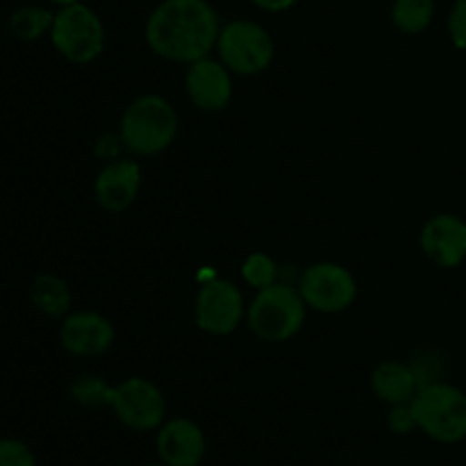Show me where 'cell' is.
Masks as SVG:
<instances>
[{
  "instance_id": "6da1fadb",
  "label": "cell",
  "mask_w": 466,
  "mask_h": 466,
  "mask_svg": "<svg viewBox=\"0 0 466 466\" xmlns=\"http://www.w3.org/2000/svg\"><path fill=\"white\" fill-rule=\"evenodd\" d=\"M221 21L208 0H162L146 21L148 48L167 62L194 64L217 50Z\"/></svg>"
},
{
  "instance_id": "7a4b0ae2",
  "label": "cell",
  "mask_w": 466,
  "mask_h": 466,
  "mask_svg": "<svg viewBox=\"0 0 466 466\" xmlns=\"http://www.w3.org/2000/svg\"><path fill=\"white\" fill-rule=\"evenodd\" d=\"M180 132L176 105L159 94H141L127 103L118 121V137L132 157H155L173 146Z\"/></svg>"
},
{
  "instance_id": "3957f363",
  "label": "cell",
  "mask_w": 466,
  "mask_h": 466,
  "mask_svg": "<svg viewBox=\"0 0 466 466\" xmlns=\"http://www.w3.org/2000/svg\"><path fill=\"white\" fill-rule=\"evenodd\" d=\"M308 309L299 287L278 280L271 287L255 291L246 312V323L264 344H285L303 330Z\"/></svg>"
},
{
  "instance_id": "277c9868",
  "label": "cell",
  "mask_w": 466,
  "mask_h": 466,
  "mask_svg": "<svg viewBox=\"0 0 466 466\" xmlns=\"http://www.w3.org/2000/svg\"><path fill=\"white\" fill-rule=\"evenodd\" d=\"M417 428L440 444L466 440V391L446 380L423 385L412 399Z\"/></svg>"
},
{
  "instance_id": "5b68a950",
  "label": "cell",
  "mask_w": 466,
  "mask_h": 466,
  "mask_svg": "<svg viewBox=\"0 0 466 466\" xmlns=\"http://www.w3.org/2000/svg\"><path fill=\"white\" fill-rule=\"evenodd\" d=\"M217 57L230 68L235 76L253 77L268 71L276 59V41L271 32L248 18L221 25L217 41Z\"/></svg>"
},
{
  "instance_id": "8992f818",
  "label": "cell",
  "mask_w": 466,
  "mask_h": 466,
  "mask_svg": "<svg viewBox=\"0 0 466 466\" xmlns=\"http://www.w3.org/2000/svg\"><path fill=\"white\" fill-rule=\"evenodd\" d=\"M48 36L53 48L71 64L96 62L103 55L107 41L103 18L85 3L59 7Z\"/></svg>"
},
{
  "instance_id": "52a82bcc",
  "label": "cell",
  "mask_w": 466,
  "mask_h": 466,
  "mask_svg": "<svg viewBox=\"0 0 466 466\" xmlns=\"http://www.w3.org/2000/svg\"><path fill=\"white\" fill-rule=\"evenodd\" d=\"M248 303L239 287L228 278H209L200 282L194 300V323L200 332L228 337L246 321Z\"/></svg>"
},
{
  "instance_id": "ba28073f",
  "label": "cell",
  "mask_w": 466,
  "mask_h": 466,
  "mask_svg": "<svg viewBox=\"0 0 466 466\" xmlns=\"http://www.w3.org/2000/svg\"><path fill=\"white\" fill-rule=\"evenodd\" d=\"M305 305L319 314H341L358 300V280L337 262H314L296 280Z\"/></svg>"
},
{
  "instance_id": "9c48e42d",
  "label": "cell",
  "mask_w": 466,
  "mask_h": 466,
  "mask_svg": "<svg viewBox=\"0 0 466 466\" xmlns=\"http://www.w3.org/2000/svg\"><path fill=\"white\" fill-rule=\"evenodd\" d=\"M109 410L130 431H157L167 421V396L148 378L130 376L112 385Z\"/></svg>"
},
{
  "instance_id": "30bf717a",
  "label": "cell",
  "mask_w": 466,
  "mask_h": 466,
  "mask_svg": "<svg viewBox=\"0 0 466 466\" xmlns=\"http://www.w3.org/2000/svg\"><path fill=\"white\" fill-rule=\"evenodd\" d=\"M185 91L189 103L200 112H223L235 96V73L221 59L208 55L189 64L185 76Z\"/></svg>"
},
{
  "instance_id": "8fae6325",
  "label": "cell",
  "mask_w": 466,
  "mask_h": 466,
  "mask_svg": "<svg viewBox=\"0 0 466 466\" xmlns=\"http://www.w3.org/2000/svg\"><path fill=\"white\" fill-rule=\"evenodd\" d=\"M59 341L64 350L76 358H100L112 350L116 330L105 314L96 309H77L62 319Z\"/></svg>"
},
{
  "instance_id": "7c38bea8",
  "label": "cell",
  "mask_w": 466,
  "mask_h": 466,
  "mask_svg": "<svg viewBox=\"0 0 466 466\" xmlns=\"http://www.w3.org/2000/svg\"><path fill=\"white\" fill-rule=\"evenodd\" d=\"M419 246L428 262L455 268L466 259V221L458 214L441 212L428 218L419 232Z\"/></svg>"
},
{
  "instance_id": "4fadbf2b",
  "label": "cell",
  "mask_w": 466,
  "mask_h": 466,
  "mask_svg": "<svg viewBox=\"0 0 466 466\" xmlns=\"http://www.w3.org/2000/svg\"><path fill=\"white\" fill-rule=\"evenodd\" d=\"M144 185V168L137 159L118 157L100 168L94 182L96 203L109 214H121L135 205Z\"/></svg>"
},
{
  "instance_id": "5bb4252c",
  "label": "cell",
  "mask_w": 466,
  "mask_h": 466,
  "mask_svg": "<svg viewBox=\"0 0 466 466\" xmlns=\"http://www.w3.org/2000/svg\"><path fill=\"white\" fill-rule=\"evenodd\" d=\"M208 453L203 428L191 419H168L157 428V455L168 466H198Z\"/></svg>"
},
{
  "instance_id": "9a60e30c",
  "label": "cell",
  "mask_w": 466,
  "mask_h": 466,
  "mask_svg": "<svg viewBox=\"0 0 466 466\" xmlns=\"http://www.w3.org/2000/svg\"><path fill=\"white\" fill-rule=\"evenodd\" d=\"M421 390L412 364L385 360L371 371V391L378 400L391 405H408Z\"/></svg>"
},
{
  "instance_id": "2e32d148",
  "label": "cell",
  "mask_w": 466,
  "mask_h": 466,
  "mask_svg": "<svg viewBox=\"0 0 466 466\" xmlns=\"http://www.w3.org/2000/svg\"><path fill=\"white\" fill-rule=\"evenodd\" d=\"M30 300L46 317L64 319L71 312L73 294L64 278L55 273H39L30 285Z\"/></svg>"
},
{
  "instance_id": "e0dca14e",
  "label": "cell",
  "mask_w": 466,
  "mask_h": 466,
  "mask_svg": "<svg viewBox=\"0 0 466 466\" xmlns=\"http://www.w3.org/2000/svg\"><path fill=\"white\" fill-rule=\"evenodd\" d=\"M435 0H394L391 23L403 35H421L435 18Z\"/></svg>"
},
{
  "instance_id": "ac0fdd59",
  "label": "cell",
  "mask_w": 466,
  "mask_h": 466,
  "mask_svg": "<svg viewBox=\"0 0 466 466\" xmlns=\"http://www.w3.org/2000/svg\"><path fill=\"white\" fill-rule=\"evenodd\" d=\"M53 21L55 14L50 9L39 7V5H25L9 16V32L21 41H36L44 35H50Z\"/></svg>"
},
{
  "instance_id": "d6986e66",
  "label": "cell",
  "mask_w": 466,
  "mask_h": 466,
  "mask_svg": "<svg viewBox=\"0 0 466 466\" xmlns=\"http://www.w3.org/2000/svg\"><path fill=\"white\" fill-rule=\"evenodd\" d=\"M241 278H244L246 285L253 291L264 289V287H271L273 282L280 280V264L271 258L268 253H250L248 258L241 262Z\"/></svg>"
},
{
  "instance_id": "ffe728a7",
  "label": "cell",
  "mask_w": 466,
  "mask_h": 466,
  "mask_svg": "<svg viewBox=\"0 0 466 466\" xmlns=\"http://www.w3.org/2000/svg\"><path fill=\"white\" fill-rule=\"evenodd\" d=\"M109 391H112V385L94 373L77 376L71 382V399L86 410L109 408Z\"/></svg>"
},
{
  "instance_id": "44dd1931",
  "label": "cell",
  "mask_w": 466,
  "mask_h": 466,
  "mask_svg": "<svg viewBox=\"0 0 466 466\" xmlns=\"http://www.w3.org/2000/svg\"><path fill=\"white\" fill-rule=\"evenodd\" d=\"M0 466H36V458L25 441L0 440Z\"/></svg>"
},
{
  "instance_id": "7402d4cb",
  "label": "cell",
  "mask_w": 466,
  "mask_h": 466,
  "mask_svg": "<svg viewBox=\"0 0 466 466\" xmlns=\"http://www.w3.org/2000/svg\"><path fill=\"white\" fill-rule=\"evenodd\" d=\"M449 36L455 48L466 50V0H455L449 12Z\"/></svg>"
},
{
  "instance_id": "603a6c76",
  "label": "cell",
  "mask_w": 466,
  "mask_h": 466,
  "mask_svg": "<svg viewBox=\"0 0 466 466\" xmlns=\"http://www.w3.org/2000/svg\"><path fill=\"white\" fill-rule=\"evenodd\" d=\"M387 426H390L394 435H410L412 431H417V419H414L412 405H391Z\"/></svg>"
},
{
  "instance_id": "cb8c5ba5",
  "label": "cell",
  "mask_w": 466,
  "mask_h": 466,
  "mask_svg": "<svg viewBox=\"0 0 466 466\" xmlns=\"http://www.w3.org/2000/svg\"><path fill=\"white\" fill-rule=\"evenodd\" d=\"M123 141L121 137L116 135H103L98 139V144H96V155H98L100 159H105V162H114V159L121 157L123 153Z\"/></svg>"
},
{
  "instance_id": "d4e9b609",
  "label": "cell",
  "mask_w": 466,
  "mask_h": 466,
  "mask_svg": "<svg viewBox=\"0 0 466 466\" xmlns=\"http://www.w3.org/2000/svg\"><path fill=\"white\" fill-rule=\"evenodd\" d=\"M250 3H253L255 7L264 9V12L278 14V12H287V9H291L299 0H250Z\"/></svg>"
},
{
  "instance_id": "484cf974",
  "label": "cell",
  "mask_w": 466,
  "mask_h": 466,
  "mask_svg": "<svg viewBox=\"0 0 466 466\" xmlns=\"http://www.w3.org/2000/svg\"><path fill=\"white\" fill-rule=\"evenodd\" d=\"M50 3L59 5V7H66V5H76V3H82V0H50Z\"/></svg>"
},
{
  "instance_id": "4316f807",
  "label": "cell",
  "mask_w": 466,
  "mask_h": 466,
  "mask_svg": "<svg viewBox=\"0 0 466 466\" xmlns=\"http://www.w3.org/2000/svg\"><path fill=\"white\" fill-rule=\"evenodd\" d=\"M146 466H168V464H164V462H157V464H146Z\"/></svg>"
}]
</instances>
